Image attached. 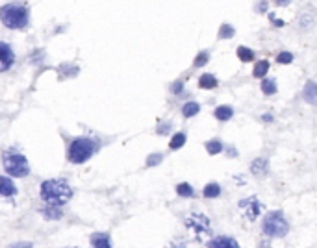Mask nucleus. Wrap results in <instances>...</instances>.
<instances>
[{
    "label": "nucleus",
    "mask_w": 317,
    "mask_h": 248,
    "mask_svg": "<svg viewBox=\"0 0 317 248\" xmlns=\"http://www.w3.org/2000/svg\"><path fill=\"white\" fill-rule=\"evenodd\" d=\"M41 197L47 204L63 206L73 197V189L63 180H47L41 185Z\"/></svg>",
    "instance_id": "1"
},
{
    "label": "nucleus",
    "mask_w": 317,
    "mask_h": 248,
    "mask_svg": "<svg viewBox=\"0 0 317 248\" xmlns=\"http://www.w3.org/2000/svg\"><path fill=\"white\" fill-rule=\"evenodd\" d=\"M0 21L11 30H23L28 25V9L21 4H8L0 8Z\"/></svg>",
    "instance_id": "2"
},
{
    "label": "nucleus",
    "mask_w": 317,
    "mask_h": 248,
    "mask_svg": "<svg viewBox=\"0 0 317 248\" xmlns=\"http://www.w3.org/2000/svg\"><path fill=\"white\" fill-rule=\"evenodd\" d=\"M95 152H97V143L93 139H87V137H80V139L71 143V147H69V159H71V163L80 165L83 161H87Z\"/></svg>",
    "instance_id": "3"
},
{
    "label": "nucleus",
    "mask_w": 317,
    "mask_h": 248,
    "mask_svg": "<svg viewBox=\"0 0 317 248\" xmlns=\"http://www.w3.org/2000/svg\"><path fill=\"white\" fill-rule=\"evenodd\" d=\"M290 230L288 221L284 219L282 211H271L264 219V233L269 237H284Z\"/></svg>",
    "instance_id": "4"
},
{
    "label": "nucleus",
    "mask_w": 317,
    "mask_h": 248,
    "mask_svg": "<svg viewBox=\"0 0 317 248\" xmlns=\"http://www.w3.org/2000/svg\"><path fill=\"white\" fill-rule=\"evenodd\" d=\"M4 169L9 176H15V178H23L30 173V165H28L26 157L21 154H8L4 159Z\"/></svg>",
    "instance_id": "5"
},
{
    "label": "nucleus",
    "mask_w": 317,
    "mask_h": 248,
    "mask_svg": "<svg viewBox=\"0 0 317 248\" xmlns=\"http://www.w3.org/2000/svg\"><path fill=\"white\" fill-rule=\"evenodd\" d=\"M185 224H187V228L193 230L199 237L210 230V221H208V217H204V215H189L185 219Z\"/></svg>",
    "instance_id": "6"
},
{
    "label": "nucleus",
    "mask_w": 317,
    "mask_h": 248,
    "mask_svg": "<svg viewBox=\"0 0 317 248\" xmlns=\"http://www.w3.org/2000/svg\"><path fill=\"white\" fill-rule=\"evenodd\" d=\"M239 207H241V211L247 215L249 221H254V219L260 215V211L264 209V206L260 204L256 197H249V198L241 200V202H239Z\"/></svg>",
    "instance_id": "7"
},
{
    "label": "nucleus",
    "mask_w": 317,
    "mask_h": 248,
    "mask_svg": "<svg viewBox=\"0 0 317 248\" xmlns=\"http://www.w3.org/2000/svg\"><path fill=\"white\" fill-rule=\"evenodd\" d=\"M13 61H15V54H13L11 47L6 43H0V71L11 69Z\"/></svg>",
    "instance_id": "8"
},
{
    "label": "nucleus",
    "mask_w": 317,
    "mask_h": 248,
    "mask_svg": "<svg viewBox=\"0 0 317 248\" xmlns=\"http://www.w3.org/2000/svg\"><path fill=\"white\" fill-rule=\"evenodd\" d=\"M17 195V187L13 185L11 180L8 178H2L0 176V197H15Z\"/></svg>",
    "instance_id": "9"
},
{
    "label": "nucleus",
    "mask_w": 317,
    "mask_h": 248,
    "mask_svg": "<svg viewBox=\"0 0 317 248\" xmlns=\"http://www.w3.org/2000/svg\"><path fill=\"white\" fill-rule=\"evenodd\" d=\"M302 97H304V100H306L308 104H316V102H317V85H316V83H314V82L306 83Z\"/></svg>",
    "instance_id": "10"
},
{
    "label": "nucleus",
    "mask_w": 317,
    "mask_h": 248,
    "mask_svg": "<svg viewBox=\"0 0 317 248\" xmlns=\"http://www.w3.org/2000/svg\"><path fill=\"white\" fill-rule=\"evenodd\" d=\"M210 247L215 248H238V243L232 237H215L213 241H210Z\"/></svg>",
    "instance_id": "11"
},
{
    "label": "nucleus",
    "mask_w": 317,
    "mask_h": 248,
    "mask_svg": "<svg viewBox=\"0 0 317 248\" xmlns=\"http://www.w3.org/2000/svg\"><path fill=\"white\" fill-rule=\"evenodd\" d=\"M91 245L99 248H109L111 247V241H109L108 233H95L91 237Z\"/></svg>",
    "instance_id": "12"
},
{
    "label": "nucleus",
    "mask_w": 317,
    "mask_h": 248,
    "mask_svg": "<svg viewBox=\"0 0 317 248\" xmlns=\"http://www.w3.org/2000/svg\"><path fill=\"white\" fill-rule=\"evenodd\" d=\"M232 115H234V109L230 108V106H219V108L215 109V119L217 121H221V123L228 121Z\"/></svg>",
    "instance_id": "13"
},
{
    "label": "nucleus",
    "mask_w": 317,
    "mask_h": 248,
    "mask_svg": "<svg viewBox=\"0 0 317 248\" xmlns=\"http://www.w3.org/2000/svg\"><path fill=\"white\" fill-rule=\"evenodd\" d=\"M199 85L202 89H213L217 85V78L213 74H202L199 80Z\"/></svg>",
    "instance_id": "14"
},
{
    "label": "nucleus",
    "mask_w": 317,
    "mask_h": 248,
    "mask_svg": "<svg viewBox=\"0 0 317 248\" xmlns=\"http://www.w3.org/2000/svg\"><path fill=\"white\" fill-rule=\"evenodd\" d=\"M41 213L47 219H59L61 217V209H59V206H54V204H49L47 207H43Z\"/></svg>",
    "instance_id": "15"
},
{
    "label": "nucleus",
    "mask_w": 317,
    "mask_h": 248,
    "mask_svg": "<svg viewBox=\"0 0 317 248\" xmlns=\"http://www.w3.org/2000/svg\"><path fill=\"white\" fill-rule=\"evenodd\" d=\"M250 171H252V174H256V176L265 174L267 173V161L265 159H254V161H252V167H250Z\"/></svg>",
    "instance_id": "16"
},
{
    "label": "nucleus",
    "mask_w": 317,
    "mask_h": 248,
    "mask_svg": "<svg viewBox=\"0 0 317 248\" xmlns=\"http://www.w3.org/2000/svg\"><path fill=\"white\" fill-rule=\"evenodd\" d=\"M221 195V185L219 183H208L206 187H204V197L206 198H215Z\"/></svg>",
    "instance_id": "17"
},
{
    "label": "nucleus",
    "mask_w": 317,
    "mask_h": 248,
    "mask_svg": "<svg viewBox=\"0 0 317 248\" xmlns=\"http://www.w3.org/2000/svg\"><path fill=\"white\" fill-rule=\"evenodd\" d=\"M267 71H269V61H267V59H262V61H258L256 67H254V76H256V78H264V76L267 74Z\"/></svg>",
    "instance_id": "18"
},
{
    "label": "nucleus",
    "mask_w": 317,
    "mask_h": 248,
    "mask_svg": "<svg viewBox=\"0 0 317 248\" xmlns=\"http://www.w3.org/2000/svg\"><path fill=\"white\" fill-rule=\"evenodd\" d=\"M200 111V106L197 104V102H187L185 106H184V109H182V113H184V117H193V115H197Z\"/></svg>",
    "instance_id": "19"
},
{
    "label": "nucleus",
    "mask_w": 317,
    "mask_h": 248,
    "mask_svg": "<svg viewBox=\"0 0 317 248\" xmlns=\"http://www.w3.org/2000/svg\"><path fill=\"white\" fill-rule=\"evenodd\" d=\"M176 193H178L180 197H185V198L195 197V191H193V187L189 185V183H180V185L176 187Z\"/></svg>",
    "instance_id": "20"
},
{
    "label": "nucleus",
    "mask_w": 317,
    "mask_h": 248,
    "mask_svg": "<svg viewBox=\"0 0 317 248\" xmlns=\"http://www.w3.org/2000/svg\"><path fill=\"white\" fill-rule=\"evenodd\" d=\"M185 141H187V137H185V133H176L175 137L171 139V150H176V149H180V147H184L185 145Z\"/></svg>",
    "instance_id": "21"
},
{
    "label": "nucleus",
    "mask_w": 317,
    "mask_h": 248,
    "mask_svg": "<svg viewBox=\"0 0 317 248\" xmlns=\"http://www.w3.org/2000/svg\"><path fill=\"white\" fill-rule=\"evenodd\" d=\"M238 58L241 59V61H252L254 59V52L247 47H239L238 49Z\"/></svg>",
    "instance_id": "22"
},
{
    "label": "nucleus",
    "mask_w": 317,
    "mask_h": 248,
    "mask_svg": "<svg viewBox=\"0 0 317 248\" xmlns=\"http://www.w3.org/2000/svg\"><path fill=\"white\" fill-rule=\"evenodd\" d=\"M262 91L265 93V95H275L276 93L275 80H264V82H262Z\"/></svg>",
    "instance_id": "23"
},
{
    "label": "nucleus",
    "mask_w": 317,
    "mask_h": 248,
    "mask_svg": "<svg viewBox=\"0 0 317 248\" xmlns=\"http://www.w3.org/2000/svg\"><path fill=\"white\" fill-rule=\"evenodd\" d=\"M206 150H208L210 154H219L221 150H223V145H221V141H210L206 143Z\"/></svg>",
    "instance_id": "24"
},
{
    "label": "nucleus",
    "mask_w": 317,
    "mask_h": 248,
    "mask_svg": "<svg viewBox=\"0 0 317 248\" xmlns=\"http://www.w3.org/2000/svg\"><path fill=\"white\" fill-rule=\"evenodd\" d=\"M219 37L221 39H230V37H234V28L230 25H223L221 26V32H219Z\"/></svg>",
    "instance_id": "25"
},
{
    "label": "nucleus",
    "mask_w": 317,
    "mask_h": 248,
    "mask_svg": "<svg viewBox=\"0 0 317 248\" xmlns=\"http://www.w3.org/2000/svg\"><path fill=\"white\" fill-rule=\"evenodd\" d=\"M208 59H210V54H208V52H200L199 56L195 58V63H193V65H195V67L206 65V63H208Z\"/></svg>",
    "instance_id": "26"
},
{
    "label": "nucleus",
    "mask_w": 317,
    "mask_h": 248,
    "mask_svg": "<svg viewBox=\"0 0 317 248\" xmlns=\"http://www.w3.org/2000/svg\"><path fill=\"white\" fill-rule=\"evenodd\" d=\"M276 61H278V63H284V65H286V63H291L293 54H290V52H280L278 58H276Z\"/></svg>",
    "instance_id": "27"
},
{
    "label": "nucleus",
    "mask_w": 317,
    "mask_h": 248,
    "mask_svg": "<svg viewBox=\"0 0 317 248\" xmlns=\"http://www.w3.org/2000/svg\"><path fill=\"white\" fill-rule=\"evenodd\" d=\"M161 159H163V156H161V154H156V156H149V159H147V165H149V167L158 165Z\"/></svg>",
    "instance_id": "28"
},
{
    "label": "nucleus",
    "mask_w": 317,
    "mask_h": 248,
    "mask_svg": "<svg viewBox=\"0 0 317 248\" xmlns=\"http://www.w3.org/2000/svg\"><path fill=\"white\" fill-rule=\"evenodd\" d=\"M169 130H171V123H165V124H161V126L158 128V133H159V135H163V133L169 132Z\"/></svg>",
    "instance_id": "29"
},
{
    "label": "nucleus",
    "mask_w": 317,
    "mask_h": 248,
    "mask_svg": "<svg viewBox=\"0 0 317 248\" xmlns=\"http://www.w3.org/2000/svg\"><path fill=\"white\" fill-rule=\"evenodd\" d=\"M182 87H184L182 82H176V83H173V87H171V89H173V93H175V95H178V93L182 91Z\"/></svg>",
    "instance_id": "30"
},
{
    "label": "nucleus",
    "mask_w": 317,
    "mask_h": 248,
    "mask_svg": "<svg viewBox=\"0 0 317 248\" xmlns=\"http://www.w3.org/2000/svg\"><path fill=\"white\" fill-rule=\"evenodd\" d=\"M271 21H273V23H275V25H276V26H282V25H284L282 21H278V19H276V17H275V15H271Z\"/></svg>",
    "instance_id": "31"
},
{
    "label": "nucleus",
    "mask_w": 317,
    "mask_h": 248,
    "mask_svg": "<svg viewBox=\"0 0 317 248\" xmlns=\"http://www.w3.org/2000/svg\"><path fill=\"white\" fill-rule=\"evenodd\" d=\"M258 9H260V11H265V9H267V4H265V2H262Z\"/></svg>",
    "instance_id": "32"
},
{
    "label": "nucleus",
    "mask_w": 317,
    "mask_h": 248,
    "mask_svg": "<svg viewBox=\"0 0 317 248\" xmlns=\"http://www.w3.org/2000/svg\"><path fill=\"white\" fill-rule=\"evenodd\" d=\"M280 6H286V4H290V0H276Z\"/></svg>",
    "instance_id": "33"
},
{
    "label": "nucleus",
    "mask_w": 317,
    "mask_h": 248,
    "mask_svg": "<svg viewBox=\"0 0 317 248\" xmlns=\"http://www.w3.org/2000/svg\"><path fill=\"white\" fill-rule=\"evenodd\" d=\"M271 119H273L271 115H264V121H265V123H271Z\"/></svg>",
    "instance_id": "34"
}]
</instances>
